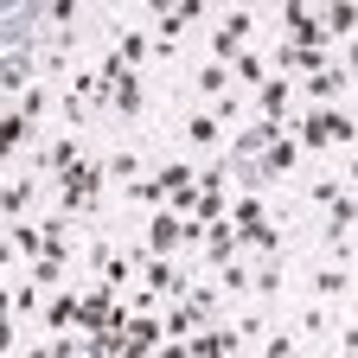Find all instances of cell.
Wrapping results in <instances>:
<instances>
[{
    "instance_id": "37",
    "label": "cell",
    "mask_w": 358,
    "mask_h": 358,
    "mask_svg": "<svg viewBox=\"0 0 358 358\" xmlns=\"http://www.w3.org/2000/svg\"><path fill=\"white\" fill-rule=\"evenodd\" d=\"M262 345H268V358H294V339H288V333H275V339H262Z\"/></svg>"
},
{
    "instance_id": "25",
    "label": "cell",
    "mask_w": 358,
    "mask_h": 358,
    "mask_svg": "<svg viewBox=\"0 0 358 358\" xmlns=\"http://www.w3.org/2000/svg\"><path fill=\"white\" fill-rule=\"evenodd\" d=\"M109 109H115V115H141V109H148V90H141V77H128V83H115V96H109Z\"/></svg>"
},
{
    "instance_id": "4",
    "label": "cell",
    "mask_w": 358,
    "mask_h": 358,
    "mask_svg": "<svg viewBox=\"0 0 358 358\" xmlns=\"http://www.w3.org/2000/svg\"><path fill=\"white\" fill-rule=\"evenodd\" d=\"M250 32H256V13L250 7H231L224 13V26L211 32V64H237L250 52Z\"/></svg>"
},
{
    "instance_id": "2",
    "label": "cell",
    "mask_w": 358,
    "mask_h": 358,
    "mask_svg": "<svg viewBox=\"0 0 358 358\" xmlns=\"http://www.w3.org/2000/svg\"><path fill=\"white\" fill-rule=\"evenodd\" d=\"M109 186V166L103 160H83V166H71L64 179H58V217H90V211H96V192Z\"/></svg>"
},
{
    "instance_id": "17",
    "label": "cell",
    "mask_w": 358,
    "mask_h": 358,
    "mask_svg": "<svg viewBox=\"0 0 358 358\" xmlns=\"http://www.w3.org/2000/svg\"><path fill=\"white\" fill-rule=\"evenodd\" d=\"M282 237H288V231L268 217V224H256V231H243V250H256L262 262H282Z\"/></svg>"
},
{
    "instance_id": "7",
    "label": "cell",
    "mask_w": 358,
    "mask_h": 358,
    "mask_svg": "<svg viewBox=\"0 0 358 358\" xmlns=\"http://www.w3.org/2000/svg\"><path fill=\"white\" fill-rule=\"evenodd\" d=\"M148 250L154 256H179V250H192V237H186V217H179V211H154L148 217Z\"/></svg>"
},
{
    "instance_id": "3",
    "label": "cell",
    "mask_w": 358,
    "mask_h": 358,
    "mask_svg": "<svg viewBox=\"0 0 358 358\" xmlns=\"http://www.w3.org/2000/svg\"><path fill=\"white\" fill-rule=\"evenodd\" d=\"M282 45H301V52H333L327 7H282Z\"/></svg>"
},
{
    "instance_id": "23",
    "label": "cell",
    "mask_w": 358,
    "mask_h": 358,
    "mask_svg": "<svg viewBox=\"0 0 358 358\" xmlns=\"http://www.w3.org/2000/svg\"><path fill=\"white\" fill-rule=\"evenodd\" d=\"M0 205H7V224H26V205H32V179L13 173L7 179V192H0Z\"/></svg>"
},
{
    "instance_id": "13",
    "label": "cell",
    "mask_w": 358,
    "mask_h": 358,
    "mask_svg": "<svg viewBox=\"0 0 358 358\" xmlns=\"http://www.w3.org/2000/svg\"><path fill=\"white\" fill-rule=\"evenodd\" d=\"M160 320H166V339H199L211 313H205V307L186 294V301H166V313H160Z\"/></svg>"
},
{
    "instance_id": "21",
    "label": "cell",
    "mask_w": 358,
    "mask_h": 358,
    "mask_svg": "<svg viewBox=\"0 0 358 358\" xmlns=\"http://www.w3.org/2000/svg\"><path fill=\"white\" fill-rule=\"evenodd\" d=\"M192 90H199V96H211V103H217V96H231V64H211V58H205L199 77H192Z\"/></svg>"
},
{
    "instance_id": "34",
    "label": "cell",
    "mask_w": 358,
    "mask_h": 358,
    "mask_svg": "<svg viewBox=\"0 0 358 358\" xmlns=\"http://www.w3.org/2000/svg\"><path fill=\"white\" fill-rule=\"evenodd\" d=\"M256 294H262V301L282 294V262H262V268H256Z\"/></svg>"
},
{
    "instance_id": "20",
    "label": "cell",
    "mask_w": 358,
    "mask_h": 358,
    "mask_svg": "<svg viewBox=\"0 0 358 358\" xmlns=\"http://www.w3.org/2000/svg\"><path fill=\"white\" fill-rule=\"evenodd\" d=\"M217 294H256V268L237 256V262H224L217 268Z\"/></svg>"
},
{
    "instance_id": "39",
    "label": "cell",
    "mask_w": 358,
    "mask_h": 358,
    "mask_svg": "<svg viewBox=\"0 0 358 358\" xmlns=\"http://www.w3.org/2000/svg\"><path fill=\"white\" fill-rule=\"evenodd\" d=\"M339 64H345V77L358 83V38H352V45H339Z\"/></svg>"
},
{
    "instance_id": "32",
    "label": "cell",
    "mask_w": 358,
    "mask_h": 358,
    "mask_svg": "<svg viewBox=\"0 0 358 358\" xmlns=\"http://www.w3.org/2000/svg\"><path fill=\"white\" fill-rule=\"evenodd\" d=\"M231 77H237V83H243V90H262V83H268V64H262V58H256V52H243V58H237V64H231Z\"/></svg>"
},
{
    "instance_id": "31",
    "label": "cell",
    "mask_w": 358,
    "mask_h": 358,
    "mask_svg": "<svg viewBox=\"0 0 358 358\" xmlns=\"http://www.w3.org/2000/svg\"><path fill=\"white\" fill-rule=\"evenodd\" d=\"M26 282H32V288H58V282H64V256H38V262L26 268Z\"/></svg>"
},
{
    "instance_id": "26",
    "label": "cell",
    "mask_w": 358,
    "mask_h": 358,
    "mask_svg": "<svg viewBox=\"0 0 358 358\" xmlns=\"http://www.w3.org/2000/svg\"><path fill=\"white\" fill-rule=\"evenodd\" d=\"M160 186H166V199H179V192H199V173H192L186 160H173V166H160Z\"/></svg>"
},
{
    "instance_id": "9",
    "label": "cell",
    "mask_w": 358,
    "mask_h": 358,
    "mask_svg": "<svg viewBox=\"0 0 358 358\" xmlns=\"http://www.w3.org/2000/svg\"><path fill=\"white\" fill-rule=\"evenodd\" d=\"M282 134H288L282 122H262V115H256V122H243V128H237V141H231V160H262L268 148L282 141Z\"/></svg>"
},
{
    "instance_id": "40",
    "label": "cell",
    "mask_w": 358,
    "mask_h": 358,
    "mask_svg": "<svg viewBox=\"0 0 358 358\" xmlns=\"http://www.w3.org/2000/svg\"><path fill=\"white\" fill-rule=\"evenodd\" d=\"M345 186H352V192H358V154H352V160H345Z\"/></svg>"
},
{
    "instance_id": "41",
    "label": "cell",
    "mask_w": 358,
    "mask_h": 358,
    "mask_svg": "<svg viewBox=\"0 0 358 358\" xmlns=\"http://www.w3.org/2000/svg\"><path fill=\"white\" fill-rule=\"evenodd\" d=\"M26 358H52V339H38V345H32V352H26Z\"/></svg>"
},
{
    "instance_id": "24",
    "label": "cell",
    "mask_w": 358,
    "mask_h": 358,
    "mask_svg": "<svg viewBox=\"0 0 358 358\" xmlns=\"http://www.w3.org/2000/svg\"><path fill=\"white\" fill-rule=\"evenodd\" d=\"M7 109H20V115H26L32 128H38L45 115H52V83H32V90H26V96H20V103H7Z\"/></svg>"
},
{
    "instance_id": "42",
    "label": "cell",
    "mask_w": 358,
    "mask_h": 358,
    "mask_svg": "<svg viewBox=\"0 0 358 358\" xmlns=\"http://www.w3.org/2000/svg\"><path fill=\"white\" fill-rule=\"evenodd\" d=\"M352 320H358V294H352Z\"/></svg>"
},
{
    "instance_id": "28",
    "label": "cell",
    "mask_w": 358,
    "mask_h": 358,
    "mask_svg": "<svg viewBox=\"0 0 358 358\" xmlns=\"http://www.w3.org/2000/svg\"><path fill=\"white\" fill-rule=\"evenodd\" d=\"M26 134H32V122H26L20 109L0 115V148H7V154H20V148H26Z\"/></svg>"
},
{
    "instance_id": "18",
    "label": "cell",
    "mask_w": 358,
    "mask_h": 358,
    "mask_svg": "<svg viewBox=\"0 0 358 358\" xmlns=\"http://www.w3.org/2000/svg\"><path fill=\"white\" fill-rule=\"evenodd\" d=\"M154 52H160V45H154L148 32H122V38H115V58H122L128 71H141V64H148Z\"/></svg>"
},
{
    "instance_id": "14",
    "label": "cell",
    "mask_w": 358,
    "mask_h": 358,
    "mask_svg": "<svg viewBox=\"0 0 358 358\" xmlns=\"http://www.w3.org/2000/svg\"><path fill=\"white\" fill-rule=\"evenodd\" d=\"M275 64H282V77H301V83H307V77H320V71L339 64V58H333V52H301V45H282Z\"/></svg>"
},
{
    "instance_id": "1",
    "label": "cell",
    "mask_w": 358,
    "mask_h": 358,
    "mask_svg": "<svg viewBox=\"0 0 358 358\" xmlns=\"http://www.w3.org/2000/svg\"><path fill=\"white\" fill-rule=\"evenodd\" d=\"M294 141H301V154H345L352 141H358V122L345 115V109H301L294 115Z\"/></svg>"
},
{
    "instance_id": "6",
    "label": "cell",
    "mask_w": 358,
    "mask_h": 358,
    "mask_svg": "<svg viewBox=\"0 0 358 358\" xmlns=\"http://www.w3.org/2000/svg\"><path fill=\"white\" fill-rule=\"evenodd\" d=\"M205 13V0H179V7H160L154 13V45H160V58L179 52V38H186V26Z\"/></svg>"
},
{
    "instance_id": "27",
    "label": "cell",
    "mask_w": 358,
    "mask_h": 358,
    "mask_svg": "<svg viewBox=\"0 0 358 358\" xmlns=\"http://www.w3.org/2000/svg\"><path fill=\"white\" fill-rule=\"evenodd\" d=\"M352 26H358V7H352V0L327 7V32H333V45H352Z\"/></svg>"
},
{
    "instance_id": "11",
    "label": "cell",
    "mask_w": 358,
    "mask_h": 358,
    "mask_svg": "<svg viewBox=\"0 0 358 358\" xmlns=\"http://www.w3.org/2000/svg\"><path fill=\"white\" fill-rule=\"evenodd\" d=\"M352 90V77H345V64H327L320 77H307L301 83V96H307V109H339V96Z\"/></svg>"
},
{
    "instance_id": "38",
    "label": "cell",
    "mask_w": 358,
    "mask_h": 358,
    "mask_svg": "<svg viewBox=\"0 0 358 358\" xmlns=\"http://www.w3.org/2000/svg\"><path fill=\"white\" fill-rule=\"evenodd\" d=\"M154 358H192V339H166V345H160Z\"/></svg>"
},
{
    "instance_id": "19",
    "label": "cell",
    "mask_w": 358,
    "mask_h": 358,
    "mask_svg": "<svg viewBox=\"0 0 358 358\" xmlns=\"http://www.w3.org/2000/svg\"><path fill=\"white\" fill-rule=\"evenodd\" d=\"M231 224H237V231H256V224H268L262 192H231Z\"/></svg>"
},
{
    "instance_id": "33",
    "label": "cell",
    "mask_w": 358,
    "mask_h": 358,
    "mask_svg": "<svg viewBox=\"0 0 358 358\" xmlns=\"http://www.w3.org/2000/svg\"><path fill=\"white\" fill-rule=\"evenodd\" d=\"M313 294H320V301H339V294H352V282H345V268H320V275H313Z\"/></svg>"
},
{
    "instance_id": "29",
    "label": "cell",
    "mask_w": 358,
    "mask_h": 358,
    "mask_svg": "<svg viewBox=\"0 0 358 358\" xmlns=\"http://www.w3.org/2000/svg\"><path fill=\"white\" fill-rule=\"evenodd\" d=\"M128 205H148V211H166V186H160V173H154V179H134V186H128Z\"/></svg>"
},
{
    "instance_id": "10",
    "label": "cell",
    "mask_w": 358,
    "mask_h": 358,
    "mask_svg": "<svg viewBox=\"0 0 358 358\" xmlns=\"http://www.w3.org/2000/svg\"><path fill=\"white\" fill-rule=\"evenodd\" d=\"M256 115H262V122H282V128H288V122L301 115V109H294V83H288V77H268V83L256 90Z\"/></svg>"
},
{
    "instance_id": "5",
    "label": "cell",
    "mask_w": 358,
    "mask_h": 358,
    "mask_svg": "<svg viewBox=\"0 0 358 358\" xmlns=\"http://www.w3.org/2000/svg\"><path fill=\"white\" fill-rule=\"evenodd\" d=\"M90 154H83V134H52V141H45L38 154H32V179L45 173V179H64L71 166H83Z\"/></svg>"
},
{
    "instance_id": "16",
    "label": "cell",
    "mask_w": 358,
    "mask_h": 358,
    "mask_svg": "<svg viewBox=\"0 0 358 358\" xmlns=\"http://www.w3.org/2000/svg\"><path fill=\"white\" fill-rule=\"evenodd\" d=\"M294 166H301V141H294V134H282V141L262 154V173H268V186H275V179H288Z\"/></svg>"
},
{
    "instance_id": "36",
    "label": "cell",
    "mask_w": 358,
    "mask_h": 358,
    "mask_svg": "<svg viewBox=\"0 0 358 358\" xmlns=\"http://www.w3.org/2000/svg\"><path fill=\"white\" fill-rule=\"evenodd\" d=\"M45 20H52V26H77V7H71V0H58V7H45Z\"/></svg>"
},
{
    "instance_id": "15",
    "label": "cell",
    "mask_w": 358,
    "mask_h": 358,
    "mask_svg": "<svg viewBox=\"0 0 358 358\" xmlns=\"http://www.w3.org/2000/svg\"><path fill=\"white\" fill-rule=\"evenodd\" d=\"M192 358H243V333L237 327H205L192 339Z\"/></svg>"
},
{
    "instance_id": "12",
    "label": "cell",
    "mask_w": 358,
    "mask_h": 358,
    "mask_svg": "<svg viewBox=\"0 0 358 358\" xmlns=\"http://www.w3.org/2000/svg\"><path fill=\"white\" fill-rule=\"evenodd\" d=\"M199 256H205L211 268H224V262H237V256H243V231H237L231 217H224V224H211V231H205V243H199Z\"/></svg>"
},
{
    "instance_id": "22",
    "label": "cell",
    "mask_w": 358,
    "mask_h": 358,
    "mask_svg": "<svg viewBox=\"0 0 358 358\" xmlns=\"http://www.w3.org/2000/svg\"><path fill=\"white\" fill-rule=\"evenodd\" d=\"M186 141H192V148H217V141H224V122H217L211 109L186 115Z\"/></svg>"
},
{
    "instance_id": "35",
    "label": "cell",
    "mask_w": 358,
    "mask_h": 358,
    "mask_svg": "<svg viewBox=\"0 0 358 358\" xmlns=\"http://www.w3.org/2000/svg\"><path fill=\"white\" fill-rule=\"evenodd\" d=\"M307 192H313V199H320V205H333V199H345V192H339V179H313V186H307Z\"/></svg>"
},
{
    "instance_id": "8",
    "label": "cell",
    "mask_w": 358,
    "mask_h": 358,
    "mask_svg": "<svg viewBox=\"0 0 358 358\" xmlns=\"http://www.w3.org/2000/svg\"><path fill=\"white\" fill-rule=\"evenodd\" d=\"M77 320H83V288H58L52 301H45V339L77 333Z\"/></svg>"
},
{
    "instance_id": "30",
    "label": "cell",
    "mask_w": 358,
    "mask_h": 358,
    "mask_svg": "<svg viewBox=\"0 0 358 358\" xmlns=\"http://www.w3.org/2000/svg\"><path fill=\"white\" fill-rule=\"evenodd\" d=\"M103 166H109V179H122V186H134V179H141V154H134V148H115Z\"/></svg>"
}]
</instances>
